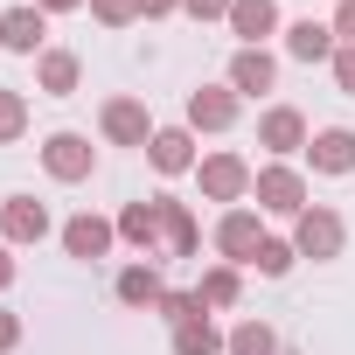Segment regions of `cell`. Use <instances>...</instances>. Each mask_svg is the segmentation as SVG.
Returning a JSON list of instances; mask_svg holds the SVG:
<instances>
[{
    "label": "cell",
    "mask_w": 355,
    "mask_h": 355,
    "mask_svg": "<svg viewBox=\"0 0 355 355\" xmlns=\"http://www.w3.org/2000/svg\"><path fill=\"white\" fill-rule=\"evenodd\" d=\"M42 167H49V182H91L98 146H91L84 132H49V139H42Z\"/></svg>",
    "instance_id": "3957f363"
},
{
    "label": "cell",
    "mask_w": 355,
    "mask_h": 355,
    "mask_svg": "<svg viewBox=\"0 0 355 355\" xmlns=\"http://www.w3.org/2000/svg\"><path fill=\"white\" fill-rule=\"evenodd\" d=\"M42 15H77V8H91V0H35Z\"/></svg>",
    "instance_id": "1f68e13d"
},
{
    "label": "cell",
    "mask_w": 355,
    "mask_h": 355,
    "mask_svg": "<svg viewBox=\"0 0 355 355\" xmlns=\"http://www.w3.org/2000/svg\"><path fill=\"white\" fill-rule=\"evenodd\" d=\"M327 28H334V42H355V0H334V21Z\"/></svg>",
    "instance_id": "f1b7e54d"
},
{
    "label": "cell",
    "mask_w": 355,
    "mask_h": 355,
    "mask_svg": "<svg viewBox=\"0 0 355 355\" xmlns=\"http://www.w3.org/2000/svg\"><path fill=\"white\" fill-rule=\"evenodd\" d=\"M306 160H313V174H355V132H348V125L313 132V139H306Z\"/></svg>",
    "instance_id": "2e32d148"
},
{
    "label": "cell",
    "mask_w": 355,
    "mask_h": 355,
    "mask_svg": "<svg viewBox=\"0 0 355 355\" xmlns=\"http://www.w3.org/2000/svg\"><path fill=\"white\" fill-rule=\"evenodd\" d=\"M112 293H119L125 306H160L167 286H160V265H125V272L112 279Z\"/></svg>",
    "instance_id": "ffe728a7"
},
{
    "label": "cell",
    "mask_w": 355,
    "mask_h": 355,
    "mask_svg": "<svg viewBox=\"0 0 355 355\" xmlns=\"http://www.w3.org/2000/svg\"><path fill=\"white\" fill-rule=\"evenodd\" d=\"M223 341H230V334H216L209 313H196V320L174 327V355H223Z\"/></svg>",
    "instance_id": "44dd1931"
},
{
    "label": "cell",
    "mask_w": 355,
    "mask_h": 355,
    "mask_svg": "<svg viewBox=\"0 0 355 355\" xmlns=\"http://www.w3.org/2000/svg\"><path fill=\"white\" fill-rule=\"evenodd\" d=\"M341 244H348V223H341L327 202H306V209L293 216V251H300V258L320 265V258H341Z\"/></svg>",
    "instance_id": "6da1fadb"
},
{
    "label": "cell",
    "mask_w": 355,
    "mask_h": 355,
    "mask_svg": "<svg viewBox=\"0 0 355 355\" xmlns=\"http://www.w3.org/2000/svg\"><path fill=\"white\" fill-rule=\"evenodd\" d=\"M334 84L355 98V42H341V49H334Z\"/></svg>",
    "instance_id": "83f0119b"
},
{
    "label": "cell",
    "mask_w": 355,
    "mask_h": 355,
    "mask_svg": "<svg viewBox=\"0 0 355 355\" xmlns=\"http://www.w3.org/2000/svg\"><path fill=\"white\" fill-rule=\"evenodd\" d=\"M98 132H105L112 146H146L160 125H153V112H146L139 98H105V112H98Z\"/></svg>",
    "instance_id": "277c9868"
},
{
    "label": "cell",
    "mask_w": 355,
    "mask_h": 355,
    "mask_svg": "<svg viewBox=\"0 0 355 355\" xmlns=\"http://www.w3.org/2000/svg\"><path fill=\"white\" fill-rule=\"evenodd\" d=\"M49 237V209L35 196H8L0 202V244H42Z\"/></svg>",
    "instance_id": "9c48e42d"
},
{
    "label": "cell",
    "mask_w": 355,
    "mask_h": 355,
    "mask_svg": "<svg viewBox=\"0 0 355 355\" xmlns=\"http://www.w3.org/2000/svg\"><path fill=\"white\" fill-rule=\"evenodd\" d=\"M8 348H21V313L0 306V355H8Z\"/></svg>",
    "instance_id": "4dcf8cb0"
},
{
    "label": "cell",
    "mask_w": 355,
    "mask_h": 355,
    "mask_svg": "<svg viewBox=\"0 0 355 355\" xmlns=\"http://www.w3.org/2000/svg\"><path fill=\"white\" fill-rule=\"evenodd\" d=\"M196 174H202V196L209 202H244L251 182H258V174L244 167V153H209V160H196Z\"/></svg>",
    "instance_id": "5b68a950"
},
{
    "label": "cell",
    "mask_w": 355,
    "mask_h": 355,
    "mask_svg": "<svg viewBox=\"0 0 355 355\" xmlns=\"http://www.w3.org/2000/svg\"><path fill=\"white\" fill-rule=\"evenodd\" d=\"M42 35H49V15L42 8H8V15H0V49L42 56Z\"/></svg>",
    "instance_id": "9a60e30c"
},
{
    "label": "cell",
    "mask_w": 355,
    "mask_h": 355,
    "mask_svg": "<svg viewBox=\"0 0 355 355\" xmlns=\"http://www.w3.org/2000/svg\"><path fill=\"white\" fill-rule=\"evenodd\" d=\"M230 35L244 49H265V35H279V0H230Z\"/></svg>",
    "instance_id": "5bb4252c"
},
{
    "label": "cell",
    "mask_w": 355,
    "mask_h": 355,
    "mask_svg": "<svg viewBox=\"0 0 355 355\" xmlns=\"http://www.w3.org/2000/svg\"><path fill=\"white\" fill-rule=\"evenodd\" d=\"M146 160H153L160 174H189V167H196V132H189V125H160V132L146 139Z\"/></svg>",
    "instance_id": "e0dca14e"
},
{
    "label": "cell",
    "mask_w": 355,
    "mask_h": 355,
    "mask_svg": "<svg viewBox=\"0 0 355 355\" xmlns=\"http://www.w3.org/2000/svg\"><path fill=\"white\" fill-rule=\"evenodd\" d=\"M334 49H341V42H334L327 21H293V28H286V56H293V63H334Z\"/></svg>",
    "instance_id": "ac0fdd59"
},
{
    "label": "cell",
    "mask_w": 355,
    "mask_h": 355,
    "mask_svg": "<svg viewBox=\"0 0 355 355\" xmlns=\"http://www.w3.org/2000/svg\"><path fill=\"white\" fill-rule=\"evenodd\" d=\"M77 77H84V63H77L70 49H42V56H35V91L70 98V91H77Z\"/></svg>",
    "instance_id": "d6986e66"
},
{
    "label": "cell",
    "mask_w": 355,
    "mask_h": 355,
    "mask_svg": "<svg viewBox=\"0 0 355 355\" xmlns=\"http://www.w3.org/2000/svg\"><path fill=\"white\" fill-rule=\"evenodd\" d=\"M112 244H119V223H105V216H91V209L63 223V251H70V258H84V265H91V258H105Z\"/></svg>",
    "instance_id": "7c38bea8"
},
{
    "label": "cell",
    "mask_w": 355,
    "mask_h": 355,
    "mask_svg": "<svg viewBox=\"0 0 355 355\" xmlns=\"http://www.w3.org/2000/svg\"><path fill=\"white\" fill-rule=\"evenodd\" d=\"M153 313H160L167 327H182V320H196V313H209V306H202L196 293H160V306H153Z\"/></svg>",
    "instance_id": "484cf974"
},
{
    "label": "cell",
    "mask_w": 355,
    "mask_h": 355,
    "mask_svg": "<svg viewBox=\"0 0 355 355\" xmlns=\"http://www.w3.org/2000/svg\"><path fill=\"white\" fill-rule=\"evenodd\" d=\"M223 348H230V355H279V334H272L265 320H237Z\"/></svg>",
    "instance_id": "603a6c76"
},
{
    "label": "cell",
    "mask_w": 355,
    "mask_h": 355,
    "mask_svg": "<svg viewBox=\"0 0 355 355\" xmlns=\"http://www.w3.org/2000/svg\"><path fill=\"white\" fill-rule=\"evenodd\" d=\"M15 286V244H0V293Z\"/></svg>",
    "instance_id": "836d02e7"
},
{
    "label": "cell",
    "mask_w": 355,
    "mask_h": 355,
    "mask_svg": "<svg viewBox=\"0 0 355 355\" xmlns=\"http://www.w3.org/2000/svg\"><path fill=\"white\" fill-rule=\"evenodd\" d=\"M230 125H237V91L230 84L189 91V132H230Z\"/></svg>",
    "instance_id": "ba28073f"
},
{
    "label": "cell",
    "mask_w": 355,
    "mask_h": 355,
    "mask_svg": "<svg viewBox=\"0 0 355 355\" xmlns=\"http://www.w3.org/2000/svg\"><path fill=\"white\" fill-rule=\"evenodd\" d=\"M153 202H160V237H167V258H196V244H202L196 209H189V202H174V196H153Z\"/></svg>",
    "instance_id": "4fadbf2b"
},
{
    "label": "cell",
    "mask_w": 355,
    "mask_h": 355,
    "mask_svg": "<svg viewBox=\"0 0 355 355\" xmlns=\"http://www.w3.org/2000/svg\"><path fill=\"white\" fill-rule=\"evenodd\" d=\"M272 84H279V56L272 49H237L230 56V91L237 98H265Z\"/></svg>",
    "instance_id": "30bf717a"
},
{
    "label": "cell",
    "mask_w": 355,
    "mask_h": 355,
    "mask_svg": "<svg viewBox=\"0 0 355 355\" xmlns=\"http://www.w3.org/2000/svg\"><path fill=\"white\" fill-rule=\"evenodd\" d=\"M174 8H182V0H139V15H146V21H160V15H174Z\"/></svg>",
    "instance_id": "d6a6232c"
},
{
    "label": "cell",
    "mask_w": 355,
    "mask_h": 355,
    "mask_svg": "<svg viewBox=\"0 0 355 355\" xmlns=\"http://www.w3.org/2000/svg\"><path fill=\"white\" fill-rule=\"evenodd\" d=\"M258 244H265L258 209H223V223H216V251H223V265H251Z\"/></svg>",
    "instance_id": "52a82bcc"
},
{
    "label": "cell",
    "mask_w": 355,
    "mask_h": 355,
    "mask_svg": "<svg viewBox=\"0 0 355 355\" xmlns=\"http://www.w3.org/2000/svg\"><path fill=\"white\" fill-rule=\"evenodd\" d=\"M237 293H244V279H237V265H209L202 272V286H196V300L216 313V306H237Z\"/></svg>",
    "instance_id": "7402d4cb"
},
{
    "label": "cell",
    "mask_w": 355,
    "mask_h": 355,
    "mask_svg": "<svg viewBox=\"0 0 355 355\" xmlns=\"http://www.w3.org/2000/svg\"><path fill=\"white\" fill-rule=\"evenodd\" d=\"M293 258H300V251H293V244H286V237H265V244H258V258H251V265H258V272H265V279H286V272H293Z\"/></svg>",
    "instance_id": "cb8c5ba5"
},
{
    "label": "cell",
    "mask_w": 355,
    "mask_h": 355,
    "mask_svg": "<svg viewBox=\"0 0 355 355\" xmlns=\"http://www.w3.org/2000/svg\"><path fill=\"white\" fill-rule=\"evenodd\" d=\"M91 15L105 28H125V21H139V0H91Z\"/></svg>",
    "instance_id": "4316f807"
},
{
    "label": "cell",
    "mask_w": 355,
    "mask_h": 355,
    "mask_svg": "<svg viewBox=\"0 0 355 355\" xmlns=\"http://www.w3.org/2000/svg\"><path fill=\"white\" fill-rule=\"evenodd\" d=\"M21 132H28V98L21 91H0V146L21 139Z\"/></svg>",
    "instance_id": "d4e9b609"
},
{
    "label": "cell",
    "mask_w": 355,
    "mask_h": 355,
    "mask_svg": "<svg viewBox=\"0 0 355 355\" xmlns=\"http://www.w3.org/2000/svg\"><path fill=\"white\" fill-rule=\"evenodd\" d=\"M258 146L279 153V160H286V153H306V119H300L293 105H272V112L258 119Z\"/></svg>",
    "instance_id": "8fae6325"
},
{
    "label": "cell",
    "mask_w": 355,
    "mask_h": 355,
    "mask_svg": "<svg viewBox=\"0 0 355 355\" xmlns=\"http://www.w3.org/2000/svg\"><path fill=\"white\" fill-rule=\"evenodd\" d=\"M251 196H258V209H272V216H300V209H306V174L286 167V160H272V167H258Z\"/></svg>",
    "instance_id": "7a4b0ae2"
},
{
    "label": "cell",
    "mask_w": 355,
    "mask_h": 355,
    "mask_svg": "<svg viewBox=\"0 0 355 355\" xmlns=\"http://www.w3.org/2000/svg\"><path fill=\"white\" fill-rule=\"evenodd\" d=\"M196 21H230V0H182Z\"/></svg>",
    "instance_id": "f546056e"
},
{
    "label": "cell",
    "mask_w": 355,
    "mask_h": 355,
    "mask_svg": "<svg viewBox=\"0 0 355 355\" xmlns=\"http://www.w3.org/2000/svg\"><path fill=\"white\" fill-rule=\"evenodd\" d=\"M119 244H132L146 265L167 258V237H160V202H125L119 209Z\"/></svg>",
    "instance_id": "8992f818"
}]
</instances>
